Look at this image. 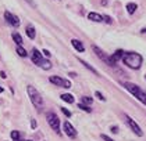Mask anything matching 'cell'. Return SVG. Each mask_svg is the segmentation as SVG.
Listing matches in <instances>:
<instances>
[{
    "label": "cell",
    "mask_w": 146,
    "mask_h": 141,
    "mask_svg": "<svg viewBox=\"0 0 146 141\" xmlns=\"http://www.w3.org/2000/svg\"><path fill=\"white\" fill-rule=\"evenodd\" d=\"M123 62L131 69H139L142 65V55L138 53H124Z\"/></svg>",
    "instance_id": "obj_1"
},
{
    "label": "cell",
    "mask_w": 146,
    "mask_h": 141,
    "mask_svg": "<svg viewBox=\"0 0 146 141\" xmlns=\"http://www.w3.org/2000/svg\"><path fill=\"white\" fill-rule=\"evenodd\" d=\"M27 91H28V96H29V100H31V102L34 104L35 108L38 109H42L43 108V100L40 97V94H39V91L35 89L34 86H29L27 87Z\"/></svg>",
    "instance_id": "obj_2"
},
{
    "label": "cell",
    "mask_w": 146,
    "mask_h": 141,
    "mask_svg": "<svg viewBox=\"0 0 146 141\" xmlns=\"http://www.w3.org/2000/svg\"><path fill=\"white\" fill-rule=\"evenodd\" d=\"M124 87H125L131 94H134L135 97L138 98L142 104H145L146 105V93L145 91H142V90L139 89V86H136V85L131 83V82H125V83H124Z\"/></svg>",
    "instance_id": "obj_3"
},
{
    "label": "cell",
    "mask_w": 146,
    "mask_h": 141,
    "mask_svg": "<svg viewBox=\"0 0 146 141\" xmlns=\"http://www.w3.org/2000/svg\"><path fill=\"white\" fill-rule=\"evenodd\" d=\"M46 119H47V123L50 125V127L56 133L60 134V119H58V116H57L56 113L54 112H49L46 115Z\"/></svg>",
    "instance_id": "obj_4"
},
{
    "label": "cell",
    "mask_w": 146,
    "mask_h": 141,
    "mask_svg": "<svg viewBox=\"0 0 146 141\" xmlns=\"http://www.w3.org/2000/svg\"><path fill=\"white\" fill-rule=\"evenodd\" d=\"M125 120H127L128 126L132 129V131H134L138 137H142V136H143V131H142V129L139 127V125H138V123H136V122H135L131 116H128V115H127V116H125Z\"/></svg>",
    "instance_id": "obj_5"
},
{
    "label": "cell",
    "mask_w": 146,
    "mask_h": 141,
    "mask_svg": "<svg viewBox=\"0 0 146 141\" xmlns=\"http://www.w3.org/2000/svg\"><path fill=\"white\" fill-rule=\"evenodd\" d=\"M49 80H50L53 85L60 86V87H64V89H70V87H71V82H70V80H66V79L58 77V76H50Z\"/></svg>",
    "instance_id": "obj_6"
},
{
    "label": "cell",
    "mask_w": 146,
    "mask_h": 141,
    "mask_svg": "<svg viewBox=\"0 0 146 141\" xmlns=\"http://www.w3.org/2000/svg\"><path fill=\"white\" fill-rule=\"evenodd\" d=\"M4 18H6V21L9 22L10 25H13V26H20V20H18V17L17 15H13L11 12H9V11H6L4 12Z\"/></svg>",
    "instance_id": "obj_7"
},
{
    "label": "cell",
    "mask_w": 146,
    "mask_h": 141,
    "mask_svg": "<svg viewBox=\"0 0 146 141\" xmlns=\"http://www.w3.org/2000/svg\"><path fill=\"white\" fill-rule=\"evenodd\" d=\"M93 51H95V53H96V55H98V57H99V58H100V60H103V61H104V62H106V64H107V65L113 66L111 61H110V58H109V57H107V55L104 54V53H103V51H102V50H100V49H99V47H98V46H93Z\"/></svg>",
    "instance_id": "obj_8"
},
{
    "label": "cell",
    "mask_w": 146,
    "mask_h": 141,
    "mask_svg": "<svg viewBox=\"0 0 146 141\" xmlns=\"http://www.w3.org/2000/svg\"><path fill=\"white\" fill-rule=\"evenodd\" d=\"M64 131H66V134H67L70 138H75V137H77V130L74 129V126H72L70 122H66V123H64Z\"/></svg>",
    "instance_id": "obj_9"
},
{
    "label": "cell",
    "mask_w": 146,
    "mask_h": 141,
    "mask_svg": "<svg viewBox=\"0 0 146 141\" xmlns=\"http://www.w3.org/2000/svg\"><path fill=\"white\" fill-rule=\"evenodd\" d=\"M31 58H32V62H34L35 65L40 66L42 65V62H43V58H42V53H39L36 49L32 50V55H31Z\"/></svg>",
    "instance_id": "obj_10"
},
{
    "label": "cell",
    "mask_w": 146,
    "mask_h": 141,
    "mask_svg": "<svg viewBox=\"0 0 146 141\" xmlns=\"http://www.w3.org/2000/svg\"><path fill=\"white\" fill-rule=\"evenodd\" d=\"M123 55H124V51H123V50H117V51H115V53H114L111 57H109V58H110L111 64L114 65V64H115L118 60H121V58H123Z\"/></svg>",
    "instance_id": "obj_11"
},
{
    "label": "cell",
    "mask_w": 146,
    "mask_h": 141,
    "mask_svg": "<svg viewBox=\"0 0 146 141\" xmlns=\"http://www.w3.org/2000/svg\"><path fill=\"white\" fill-rule=\"evenodd\" d=\"M71 44L74 46V49H75L77 51H79V53H84V51H85V47H84V44L81 43L79 40H77V39H72V40H71Z\"/></svg>",
    "instance_id": "obj_12"
},
{
    "label": "cell",
    "mask_w": 146,
    "mask_h": 141,
    "mask_svg": "<svg viewBox=\"0 0 146 141\" xmlns=\"http://www.w3.org/2000/svg\"><path fill=\"white\" fill-rule=\"evenodd\" d=\"M88 18H89L90 21H93V22H102L103 21L102 15L100 14H98V12H89V14H88Z\"/></svg>",
    "instance_id": "obj_13"
},
{
    "label": "cell",
    "mask_w": 146,
    "mask_h": 141,
    "mask_svg": "<svg viewBox=\"0 0 146 141\" xmlns=\"http://www.w3.org/2000/svg\"><path fill=\"white\" fill-rule=\"evenodd\" d=\"M60 97H61V100H63V101H66V102H68V104H72V102L75 101V100H74V97H72L71 94H68V93H64V94H61Z\"/></svg>",
    "instance_id": "obj_14"
},
{
    "label": "cell",
    "mask_w": 146,
    "mask_h": 141,
    "mask_svg": "<svg viewBox=\"0 0 146 141\" xmlns=\"http://www.w3.org/2000/svg\"><path fill=\"white\" fill-rule=\"evenodd\" d=\"M27 35L29 39H35V28L32 25H28L27 26Z\"/></svg>",
    "instance_id": "obj_15"
},
{
    "label": "cell",
    "mask_w": 146,
    "mask_h": 141,
    "mask_svg": "<svg viewBox=\"0 0 146 141\" xmlns=\"http://www.w3.org/2000/svg\"><path fill=\"white\" fill-rule=\"evenodd\" d=\"M79 61H81V64H82V65L85 66V68H88V69H89L90 72H93V73H95V75H98V76H99V72H98V71H96V69H95V68H93V66H90L89 64H88V62H86V61H84V60H79Z\"/></svg>",
    "instance_id": "obj_16"
},
{
    "label": "cell",
    "mask_w": 146,
    "mask_h": 141,
    "mask_svg": "<svg viewBox=\"0 0 146 141\" xmlns=\"http://www.w3.org/2000/svg\"><path fill=\"white\" fill-rule=\"evenodd\" d=\"M13 40L18 44V46H21V44H23V37H21V35H20V33H17V32L13 33Z\"/></svg>",
    "instance_id": "obj_17"
},
{
    "label": "cell",
    "mask_w": 146,
    "mask_h": 141,
    "mask_svg": "<svg viewBox=\"0 0 146 141\" xmlns=\"http://www.w3.org/2000/svg\"><path fill=\"white\" fill-rule=\"evenodd\" d=\"M138 9V6L135 4V3H128L127 4V11H128V14H134L135 11Z\"/></svg>",
    "instance_id": "obj_18"
},
{
    "label": "cell",
    "mask_w": 146,
    "mask_h": 141,
    "mask_svg": "<svg viewBox=\"0 0 146 141\" xmlns=\"http://www.w3.org/2000/svg\"><path fill=\"white\" fill-rule=\"evenodd\" d=\"M92 101H93L92 97H88V96L81 97V104H84V105H89V104H92Z\"/></svg>",
    "instance_id": "obj_19"
},
{
    "label": "cell",
    "mask_w": 146,
    "mask_h": 141,
    "mask_svg": "<svg viewBox=\"0 0 146 141\" xmlns=\"http://www.w3.org/2000/svg\"><path fill=\"white\" fill-rule=\"evenodd\" d=\"M17 54L20 55V57H27V55H28V53H27V50H25L24 47L18 46V47H17Z\"/></svg>",
    "instance_id": "obj_20"
},
{
    "label": "cell",
    "mask_w": 146,
    "mask_h": 141,
    "mask_svg": "<svg viewBox=\"0 0 146 141\" xmlns=\"http://www.w3.org/2000/svg\"><path fill=\"white\" fill-rule=\"evenodd\" d=\"M40 68H42V69H45V71L50 69V68H52V64H50V61H47V60H43V62H42Z\"/></svg>",
    "instance_id": "obj_21"
},
{
    "label": "cell",
    "mask_w": 146,
    "mask_h": 141,
    "mask_svg": "<svg viewBox=\"0 0 146 141\" xmlns=\"http://www.w3.org/2000/svg\"><path fill=\"white\" fill-rule=\"evenodd\" d=\"M78 108L82 109V111H85V112H88V113H89V112H92V109H90L88 105H84V104H81V102L78 104Z\"/></svg>",
    "instance_id": "obj_22"
},
{
    "label": "cell",
    "mask_w": 146,
    "mask_h": 141,
    "mask_svg": "<svg viewBox=\"0 0 146 141\" xmlns=\"http://www.w3.org/2000/svg\"><path fill=\"white\" fill-rule=\"evenodd\" d=\"M11 138L14 141H17V140H20V133L17 130H14V131H11Z\"/></svg>",
    "instance_id": "obj_23"
},
{
    "label": "cell",
    "mask_w": 146,
    "mask_h": 141,
    "mask_svg": "<svg viewBox=\"0 0 146 141\" xmlns=\"http://www.w3.org/2000/svg\"><path fill=\"white\" fill-rule=\"evenodd\" d=\"M102 18H103V21H104V22H107V24H113L111 18H110V17H109V15H103V17H102Z\"/></svg>",
    "instance_id": "obj_24"
},
{
    "label": "cell",
    "mask_w": 146,
    "mask_h": 141,
    "mask_svg": "<svg viewBox=\"0 0 146 141\" xmlns=\"http://www.w3.org/2000/svg\"><path fill=\"white\" fill-rule=\"evenodd\" d=\"M61 111H63V113H64L66 116H68V118L71 116V112H70V111H68L67 108H61Z\"/></svg>",
    "instance_id": "obj_25"
},
{
    "label": "cell",
    "mask_w": 146,
    "mask_h": 141,
    "mask_svg": "<svg viewBox=\"0 0 146 141\" xmlns=\"http://www.w3.org/2000/svg\"><path fill=\"white\" fill-rule=\"evenodd\" d=\"M95 96H96V97L99 98L100 101H104V97L102 96V93H100V91H96V93H95Z\"/></svg>",
    "instance_id": "obj_26"
},
{
    "label": "cell",
    "mask_w": 146,
    "mask_h": 141,
    "mask_svg": "<svg viewBox=\"0 0 146 141\" xmlns=\"http://www.w3.org/2000/svg\"><path fill=\"white\" fill-rule=\"evenodd\" d=\"M42 53H43V55H45L46 58H49V57H50V53H49V51H47V50H43V51H42Z\"/></svg>",
    "instance_id": "obj_27"
},
{
    "label": "cell",
    "mask_w": 146,
    "mask_h": 141,
    "mask_svg": "<svg viewBox=\"0 0 146 141\" xmlns=\"http://www.w3.org/2000/svg\"><path fill=\"white\" fill-rule=\"evenodd\" d=\"M31 126H32V129L36 127V122H35V119H31Z\"/></svg>",
    "instance_id": "obj_28"
},
{
    "label": "cell",
    "mask_w": 146,
    "mask_h": 141,
    "mask_svg": "<svg viewBox=\"0 0 146 141\" xmlns=\"http://www.w3.org/2000/svg\"><path fill=\"white\" fill-rule=\"evenodd\" d=\"M111 131H113V133H118V127H117V126H113Z\"/></svg>",
    "instance_id": "obj_29"
},
{
    "label": "cell",
    "mask_w": 146,
    "mask_h": 141,
    "mask_svg": "<svg viewBox=\"0 0 146 141\" xmlns=\"http://www.w3.org/2000/svg\"><path fill=\"white\" fill-rule=\"evenodd\" d=\"M0 76H1L3 79H6V77H7V75H6V72H3V71L0 72Z\"/></svg>",
    "instance_id": "obj_30"
},
{
    "label": "cell",
    "mask_w": 146,
    "mask_h": 141,
    "mask_svg": "<svg viewBox=\"0 0 146 141\" xmlns=\"http://www.w3.org/2000/svg\"><path fill=\"white\" fill-rule=\"evenodd\" d=\"M0 93H3V87L0 86Z\"/></svg>",
    "instance_id": "obj_31"
},
{
    "label": "cell",
    "mask_w": 146,
    "mask_h": 141,
    "mask_svg": "<svg viewBox=\"0 0 146 141\" xmlns=\"http://www.w3.org/2000/svg\"><path fill=\"white\" fill-rule=\"evenodd\" d=\"M143 32H145V33H146V29H145V31H143Z\"/></svg>",
    "instance_id": "obj_32"
},
{
    "label": "cell",
    "mask_w": 146,
    "mask_h": 141,
    "mask_svg": "<svg viewBox=\"0 0 146 141\" xmlns=\"http://www.w3.org/2000/svg\"><path fill=\"white\" fill-rule=\"evenodd\" d=\"M17 141H21V140H17Z\"/></svg>",
    "instance_id": "obj_33"
},
{
    "label": "cell",
    "mask_w": 146,
    "mask_h": 141,
    "mask_svg": "<svg viewBox=\"0 0 146 141\" xmlns=\"http://www.w3.org/2000/svg\"><path fill=\"white\" fill-rule=\"evenodd\" d=\"M145 79H146V75H145Z\"/></svg>",
    "instance_id": "obj_34"
}]
</instances>
